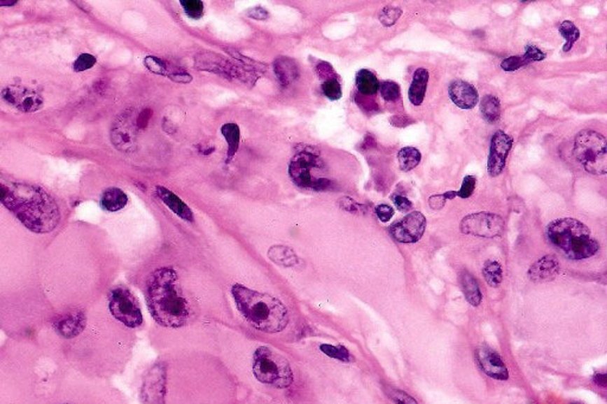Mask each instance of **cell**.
I'll return each instance as SVG.
<instances>
[{
    "label": "cell",
    "mask_w": 607,
    "mask_h": 404,
    "mask_svg": "<svg viewBox=\"0 0 607 404\" xmlns=\"http://www.w3.org/2000/svg\"><path fill=\"white\" fill-rule=\"evenodd\" d=\"M0 204L32 233H50L61 219L57 203L47 191L12 180L3 173H0Z\"/></svg>",
    "instance_id": "cell-1"
},
{
    "label": "cell",
    "mask_w": 607,
    "mask_h": 404,
    "mask_svg": "<svg viewBox=\"0 0 607 404\" xmlns=\"http://www.w3.org/2000/svg\"><path fill=\"white\" fill-rule=\"evenodd\" d=\"M146 303L152 318L162 326H186L193 318V306L183 293L179 274L171 267H162L150 275Z\"/></svg>",
    "instance_id": "cell-2"
},
{
    "label": "cell",
    "mask_w": 607,
    "mask_h": 404,
    "mask_svg": "<svg viewBox=\"0 0 607 404\" xmlns=\"http://www.w3.org/2000/svg\"><path fill=\"white\" fill-rule=\"evenodd\" d=\"M232 294L239 312L256 330L278 333L286 329L290 315L280 300L239 284L232 286Z\"/></svg>",
    "instance_id": "cell-3"
},
{
    "label": "cell",
    "mask_w": 607,
    "mask_h": 404,
    "mask_svg": "<svg viewBox=\"0 0 607 404\" xmlns=\"http://www.w3.org/2000/svg\"><path fill=\"white\" fill-rule=\"evenodd\" d=\"M547 238L553 247L569 260H585L599 252V242L591 230L574 218H560L547 226Z\"/></svg>",
    "instance_id": "cell-4"
},
{
    "label": "cell",
    "mask_w": 607,
    "mask_h": 404,
    "mask_svg": "<svg viewBox=\"0 0 607 404\" xmlns=\"http://www.w3.org/2000/svg\"><path fill=\"white\" fill-rule=\"evenodd\" d=\"M253 373L258 381L273 388H287L293 382L288 361L267 346H261L253 354Z\"/></svg>",
    "instance_id": "cell-5"
},
{
    "label": "cell",
    "mask_w": 607,
    "mask_h": 404,
    "mask_svg": "<svg viewBox=\"0 0 607 404\" xmlns=\"http://www.w3.org/2000/svg\"><path fill=\"white\" fill-rule=\"evenodd\" d=\"M574 156L588 173L605 175L607 172L606 138L592 129H584L575 136Z\"/></svg>",
    "instance_id": "cell-6"
},
{
    "label": "cell",
    "mask_w": 607,
    "mask_h": 404,
    "mask_svg": "<svg viewBox=\"0 0 607 404\" xmlns=\"http://www.w3.org/2000/svg\"><path fill=\"white\" fill-rule=\"evenodd\" d=\"M323 167L324 163L318 152L306 147L305 150H300L294 156L288 167V173L293 183L299 187L317 191L326 190L331 185L329 179L314 175V171H319Z\"/></svg>",
    "instance_id": "cell-7"
},
{
    "label": "cell",
    "mask_w": 607,
    "mask_h": 404,
    "mask_svg": "<svg viewBox=\"0 0 607 404\" xmlns=\"http://www.w3.org/2000/svg\"><path fill=\"white\" fill-rule=\"evenodd\" d=\"M109 308L113 317L125 326L136 329L143 324L139 303L128 288H113L109 296Z\"/></svg>",
    "instance_id": "cell-8"
},
{
    "label": "cell",
    "mask_w": 607,
    "mask_h": 404,
    "mask_svg": "<svg viewBox=\"0 0 607 404\" xmlns=\"http://www.w3.org/2000/svg\"><path fill=\"white\" fill-rule=\"evenodd\" d=\"M461 233L478 238H494L501 236L504 230V219L491 212H477L463 218Z\"/></svg>",
    "instance_id": "cell-9"
},
{
    "label": "cell",
    "mask_w": 607,
    "mask_h": 404,
    "mask_svg": "<svg viewBox=\"0 0 607 404\" xmlns=\"http://www.w3.org/2000/svg\"><path fill=\"white\" fill-rule=\"evenodd\" d=\"M426 218L421 212L413 211L391 226V235L400 243H417L426 230Z\"/></svg>",
    "instance_id": "cell-10"
},
{
    "label": "cell",
    "mask_w": 607,
    "mask_h": 404,
    "mask_svg": "<svg viewBox=\"0 0 607 404\" xmlns=\"http://www.w3.org/2000/svg\"><path fill=\"white\" fill-rule=\"evenodd\" d=\"M1 96L8 105L22 113H35L42 108L43 97L35 90L24 87H8L1 92Z\"/></svg>",
    "instance_id": "cell-11"
},
{
    "label": "cell",
    "mask_w": 607,
    "mask_h": 404,
    "mask_svg": "<svg viewBox=\"0 0 607 404\" xmlns=\"http://www.w3.org/2000/svg\"><path fill=\"white\" fill-rule=\"evenodd\" d=\"M512 144H514L512 138L503 131H497L492 136L490 153L487 159V172L490 177H497L502 173Z\"/></svg>",
    "instance_id": "cell-12"
},
{
    "label": "cell",
    "mask_w": 607,
    "mask_h": 404,
    "mask_svg": "<svg viewBox=\"0 0 607 404\" xmlns=\"http://www.w3.org/2000/svg\"><path fill=\"white\" fill-rule=\"evenodd\" d=\"M196 66L200 71H210L215 74H220L225 78H239L241 81L247 80V75L244 71L232 66V63L227 61L225 57H221L215 52H202L198 54L195 59Z\"/></svg>",
    "instance_id": "cell-13"
},
{
    "label": "cell",
    "mask_w": 607,
    "mask_h": 404,
    "mask_svg": "<svg viewBox=\"0 0 607 404\" xmlns=\"http://www.w3.org/2000/svg\"><path fill=\"white\" fill-rule=\"evenodd\" d=\"M167 393V369L164 364L155 366L147 373L141 390V398L145 404H164Z\"/></svg>",
    "instance_id": "cell-14"
},
{
    "label": "cell",
    "mask_w": 607,
    "mask_h": 404,
    "mask_svg": "<svg viewBox=\"0 0 607 404\" xmlns=\"http://www.w3.org/2000/svg\"><path fill=\"white\" fill-rule=\"evenodd\" d=\"M475 356L480 369L489 377L497 381H507L509 378L507 366L504 364L502 357L495 350H492L491 347L485 344L478 346Z\"/></svg>",
    "instance_id": "cell-15"
},
{
    "label": "cell",
    "mask_w": 607,
    "mask_h": 404,
    "mask_svg": "<svg viewBox=\"0 0 607 404\" xmlns=\"http://www.w3.org/2000/svg\"><path fill=\"white\" fill-rule=\"evenodd\" d=\"M449 95L453 103L461 109H472L480 101L476 88L463 80H453L449 86Z\"/></svg>",
    "instance_id": "cell-16"
},
{
    "label": "cell",
    "mask_w": 607,
    "mask_h": 404,
    "mask_svg": "<svg viewBox=\"0 0 607 404\" xmlns=\"http://www.w3.org/2000/svg\"><path fill=\"white\" fill-rule=\"evenodd\" d=\"M144 64L153 74L167 76L177 83H190L193 81V76L188 71L155 56H147L146 59H144Z\"/></svg>",
    "instance_id": "cell-17"
},
{
    "label": "cell",
    "mask_w": 607,
    "mask_h": 404,
    "mask_svg": "<svg viewBox=\"0 0 607 404\" xmlns=\"http://www.w3.org/2000/svg\"><path fill=\"white\" fill-rule=\"evenodd\" d=\"M87 317L82 311H73L60 317L54 323V329L57 334L66 339L78 337L85 331Z\"/></svg>",
    "instance_id": "cell-18"
},
{
    "label": "cell",
    "mask_w": 607,
    "mask_h": 404,
    "mask_svg": "<svg viewBox=\"0 0 607 404\" xmlns=\"http://www.w3.org/2000/svg\"><path fill=\"white\" fill-rule=\"evenodd\" d=\"M113 144L123 151L133 148L136 140V129L130 115L125 114L116 120L112 129Z\"/></svg>",
    "instance_id": "cell-19"
},
{
    "label": "cell",
    "mask_w": 607,
    "mask_h": 404,
    "mask_svg": "<svg viewBox=\"0 0 607 404\" xmlns=\"http://www.w3.org/2000/svg\"><path fill=\"white\" fill-rule=\"evenodd\" d=\"M559 273H560V262L557 260V257L554 255H545L530 267L528 275L530 280L534 282H547V281L554 280Z\"/></svg>",
    "instance_id": "cell-20"
},
{
    "label": "cell",
    "mask_w": 607,
    "mask_h": 404,
    "mask_svg": "<svg viewBox=\"0 0 607 404\" xmlns=\"http://www.w3.org/2000/svg\"><path fill=\"white\" fill-rule=\"evenodd\" d=\"M155 192L158 194L159 199L165 205L170 209L174 214L177 215L179 217L182 218L184 221H194V214L190 209L189 206L186 205V203L183 202L182 199H179L177 194L167 190V187H157Z\"/></svg>",
    "instance_id": "cell-21"
},
{
    "label": "cell",
    "mask_w": 607,
    "mask_h": 404,
    "mask_svg": "<svg viewBox=\"0 0 607 404\" xmlns=\"http://www.w3.org/2000/svg\"><path fill=\"white\" fill-rule=\"evenodd\" d=\"M429 74L425 68H419L414 73L413 81L410 85L408 97L412 105L420 106L425 99L427 85H428Z\"/></svg>",
    "instance_id": "cell-22"
},
{
    "label": "cell",
    "mask_w": 607,
    "mask_h": 404,
    "mask_svg": "<svg viewBox=\"0 0 607 404\" xmlns=\"http://www.w3.org/2000/svg\"><path fill=\"white\" fill-rule=\"evenodd\" d=\"M274 74L283 86H288L299 76V69L293 59L278 57L273 63Z\"/></svg>",
    "instance_id": "cell-23"
},
{
    "label": "cell",
    "mask_w": 607,
    "mask_h": 404,
    "mask_svg": "<svg viewBox=\"0 0 607 404\" xmlns=\"http://www.w3.org/2000/svg\"><path fill=\"white\" fill-rule=\"evenodd\" d=\"M127 194L118 187L107 189L101 197V206L109 212H116L124 209L125 206L127 205Z\"/></svg>",
    "instance_id": "cell-24"
},
{
    "label": "cell",
    "mask_w": 607,
    "mask_h": 404,
    "mask_svg": "<svg viewBox=\"0 0 607 404\" xmlns=\"http://www.w3.org/2000/svg\"><path fill=\"white\" fill-rule=\"evenodd\" d=\"M461 289H463V293H464L468 303H471L472 306H475V308L480 306L483 296H482L480 284L477 282L476 279L470 273L464 272L461 276Z\"/></svg>",
    "instance_id": "cell-25"
},
{
    "label": "cell",
    "mask_w": 607,
    "mask_h": 404,
    "mask_svg": "<svg viewBox=\"0 0 607 404\" xmlns=\"http://www.w3.org/2000/svg\"><path fill=\"white\" fill-rule=\"evenodd\" d=\"M268 257L271 259L275 264L281 266V267H294L299 264V259L293 249L285 247V245H274L268 250Z\"/></svg>",
    "instance_id": "cell-26"
},
{
    "label": "cell",
    "mask_w": 607,
    "mask_h": 404,
    "mask_svg": "<svg viewBox=\"0 0 607 404\" xmlns=\"http://www.w3.org/2000/svg\"><path fill=\"white\" fill-rule=\"evenodd\" d=\"M356 87L362 95L372 96L379 92V82L372 71L362 69L356 75Z\"/></svg>",
    "instance_id": "cell-27"
},
{
    "label": "cell",
    "mask_w": 607,
    "mask_h": 404,
    "mask_svg": "<svg viewBox=\"0 0 607 404\" xmlns=\"http://www.w3.org/2000/svg\"><path fill=\"white\" fill-rule=\"evenodd\" d=\"M480 113L487 122L490 124L497 122L501 117V102L498 97L490 94L485 95L480 101Z\"/></svg>",
    "instance_id": "cell-28"
},
{
    "label": "cell",
    "mask_w": 607,
    "mask_h": 404,
    "mask_svg": "<svg viewBox=\"0 0 607 404\" xmlns=\"http://www.w3.org/2000/svg\"><path fill=\"white\" fill-rule=\"evenodd\" d=\"M398 161L403 172L412 171L421 161V153L415 147L401 148L398 153Z\"/></svg>",
    "instance_id": "cell-29"
},
{
    "label": "cell",
    "mask_w": 607,
    "mask_h": 404,
    "mask_svg": "<svg viewBox=\"0 0 607 404\" xmlns=\"http://www.w3.org/2000/svg\"><path fill=\"white\" fill-rule=\"evenodd\" d=\"M221 132L228 143V161L235 157L240 146V127L236 124H225L222 126Z\"/></svg>",
    "instance_id": "cell-30"
},
{
    "label": "cell",
    "mask_w": 607,
    "mask_h": 404,
    "mask_svg": "<svg viewBox=\"0 0 607 404\" xmlns=\"http://www.w3.org/2000/svg\"><path fill=\"white\" fill-rule=\"evenodd\" d=\"M483 276L489 286L498 287L503 281L502 266L497 261H487L484 264Z\"/></svg>",
    "instance_id": "cell-31"
},
{
    "label": "cell",
    "mask_w": 607,
    "mask_h": 404,
    "mask_svg": "<svg viewBox=\"0 0 607 404\" xmlns=\"http://www.w3.org/2000/svg\"><path fill=\"white\" fill-rule=\"evenodd\" d=\"M560 35L566 39V44L564 45V52H568L572 49L573 45L575 43L578 39L580 38V30L575 27V24L569 20H565L561 23L559 27Z\"/></svg>",
    "instance_id": "cell-32"
},
{
    "label": "cell",
    "mask_w": 607,
    "mask_h": 404,
    "mask_svg": "<svg viewBox=\"0 0 607 404\" xmlns=\"http://www.w3.org/2000/svg\"><path fill=\"white\" fill-rule=\"evenodd\" d=\"M319 349H321L323 354L333 358V359H337V361H344V363H349V361H352L351 354L345 349L344 346L321 344Z\"/></svg>",
    "instance_id": "cell-33"
},
{
    "label": "cell",
    "mask_w": 607,
    "mask_h": 404,
    "mask_svg": "<svg viewBox=\"0 0 607 404\" xmlns=\"http://www.w3.org/2000/svg\"><path fill=\"white\" fill-rule=\"evenodd\" d=\"M381 96L388 102H394L401 96V88L394 81H383L379 87Z\"/></svg>",
    "instance_id": "cell-34"
},
{
    "label": "cell",
    "mask_w": 607,
    "mask_h": 404,
    "mask_svg": "<svg viewBox=\"0 0 607 404\" xmlns=\"http://www.w3.org/2000/svg\"><path fill=\"white\" fill-rule=\"evenodd\" d=\"M181 5L191 20H200L204 13V5L201 0H181Z\"/></svg>",
    "instance_id": "cell-35"
},
{
    "label": "cell",
    "mask_w": 607,
    "mask_h": 404,
    "mask_svg": "<svg viewBox=\"0 0 607 404\" xmlns=\"http://www.w3.org/2000/svg\"><path fill=\"white\" fill-rule=\"evenodd\" d=\"M321 90L325 96L331 101H337L342 97V86L337 78H329L321 85Z\"/></svg>",
    "instance_id": "cell-36"
},
{
    "label": "cell",
    "mask_w": 607,
    "mask_h": 404,
    "mask_svg": "<svg viewBox=\"0 0 607 404\" xmlns=\"http://www.w3.org/2000/svg\"><path fill=\"white\" fill-rule=\"evenodd\" d=\"M401 16H403V8L387 6L379 13V22L382 23L383 27H393Z\"/></svg>",
    "instance_id": "cell-37"
},
{
    "label": "cell",
    "mask_w": 607,
    "mask_h": 404,
    "mask_svg": "<svg viewBox=\"0 0 607 404\" xmlns=\"http://www.w3.org/2000/svg\"><path fill=\"white\" fill-rule=\"evenodd\" d=\"M528 64L529 62L526 61V57L523 55H518V56H511V57L504 59L501 66L504 71H508V73L512 71L514 73V71H518L522 66H528Z\"/></svg>",
    "instance_id": "cell-38"
},
{
    "label": "cell",
    "mask_w": 607,
    "mask_h": 404,
    "mask_svg": "<svg viewBox=\"0 0 607 404\" xmlns=\"http://www.w3.org/2000/svg\"><path fill=\"white\" fill-rule=\"evenodd\" d=\"M97 63V59L93 55L81 54L78 56V59L74 63V71L81 73V71H88L90 68H93Z\"/></svg>",
    "instance_id": "cell-39"
},
{
    "label": "cell",
    "mask_w": 607,
    "mask_h": 404,
    "mask_svg": "<svg viewBox=\"0 0 607 404\" xmlns=\"http://www.w3.org/2000/svg\"><path fill=\"white\" fill-rule=\"evenodd\" d=\"M454 197H456V191H449V192H446V194H435V196H432L431 199H429V206L433 209V210H439L441 208H444L445 205V203L449 199H453Z\"/></svg>",
    "instance_id": "cell-40"
},
{
    "label": "cell",
    "mask_w": 607,
    "mask_h": 404,
    "mask_svg": "<svg viewBox=\"0 0 607 404\" xmlns=\"http://www.w3.org/2000/svg\"><path fill=\"white\" fill-rule=\"evenodd\" d=\"M477 179L473 175H466L463 184H461V190L456 192V196H459L461 199H468L471 197L473 191L476 189Z\"/></svg>",
    "instance_id": "cell-41"
},
{
    "label": "cell",
    "mask_w": 607,
    "mask_h": 404,
    "mask_svg": "<svg viewBox=\"0 0 607 404\" xmlns=\"http://www.w3.org/2000/svg\"><path fill=\"white\" fill-rule=\"evenodd\" d=\"M340 206L343 210L351 212V214H363L365 212V206L355 202L354 199L344 197L340 201Z\"/></svg>",
    "instance_id": "cell-42"
},
{
    "label": "cell",
    "mask_w": 607,
    "mask_h": 404,
    "mask_svg": "<svg viewBox=\"0 0 607 404\" xmlns=\"http://www.w3.org/2000/svg\"><path fill=\"white\" fill-rule=\"evenodd\" d=\"M523 56L526 57V61L528 62H540V61H543L545 59V54L541 49H538V47H535L533 44H528L526 45V49H524V54Z\"/></svg>",
    "instance_id": "cell-43"
},
{
    "label": "cell",
    "mask_w": 607,
    "mask_h": 404,
    "mask_svg": "<svg viewBox=\"0 0 607 404\" xmlns=\"http://www.w3.org/2000/svg\"><path fill=\"white\" fill-rule=\"evenodd\" d=\"M375 212L379 221L383 223L391 221V217L394 216V209L387 204H379V206H376Z\"/></svg>",
    "instance_id": "cell-44"
},
{
    "label": "cell",
    "mask_w": 607,
    "mask_h": 404,
    "mask_svg": "<svg viewBox=\"0 0 607 404\" xmlns=\"http://www.w3.org/2000/svg\"><path fill=\"white\" fill-rule=\"evenodd\" d=\"M393 202H394L395 206L398 208V210L403 211V212H408L413 208V203L410 202V199H406L405 196H401V194L393 196Z\"/></svg>",
    "instance_id": "cell-45"
},
{
    "label": "cell",
    "mask_w": 607,
    "mask_h": 404,
    "mask_svg": "<svg viewBox=\"0 0 607 404\" xmlns=\"http://www.w3.org/2000/svg\"><path fill=\"white\" fill-rule=\"evenodd\" d=\"M246 15L249 18H253V20H266L270 18V12L266 10V8H261V6H256V8H249L246 12Z\"/></svg>",
    "instance_id": "cell-46"
},
{
    "label": "cell",
    "mask_w": 607,
    "mask_h": 404,
    "mask_svg": "<svg viewBox=\"0 0 607 404\" xmlns=\"http://www.w3.org/2000/svg\"><path fill=\"white\" fill-rule=\"evenodd\" d=\"M317 73L319 75V78H325V81L329 80V78H336L335 74H333L335 71H333V66H330L329 63H319L317 66Z\"/></svg>",
    "instance_id": "cell-47"
},
{
    "label": "cell",
    "mask_w": 607,
    "mask_h": 404,
    "mask_svg": "<svg viewBox=\"0 0 607 404\" xmlns=\"http://www.w3.org/2000/svg\"><path fill=\"white\" fill-rule=\"evenodd\" d=\"M393 400L398 404H418V402L414 400L413 397L410 396L408 394L403 393L401 390L394 391Z\"/></svg>",
    "instance_id": "cell-48"
},
{
    "label": "cell",
    "mask_w": 607,
    "mask_h": 404,
    "mask_svg": "<svg viewBox=\"0 0 607 404\" xmlns=\"http://www.w3.org/2000/svg\"><path fill=\"white\" fill-rule=\"evenodd\" d=\"M594 382H596V384L605 388L607 385L606 375L605 373H596V376H594Z\"/></svg>",
    "instance_id": "cell-49"
},
{
    "label": "cell",
    "mask_w": 607,
    "mask_h": 404,
    "mask_svg": "<svg viewBox=\"0 0 607 404\" xmlns=\"http://www.w3.org/2000/svg\"><path fill=\"white\" fill-rule=\"evenodd\" d=\"M17 4V0H6V1H0V6H12Z\"/></svg>",
    "instance_id": "cell-50"
}]
</instances>
